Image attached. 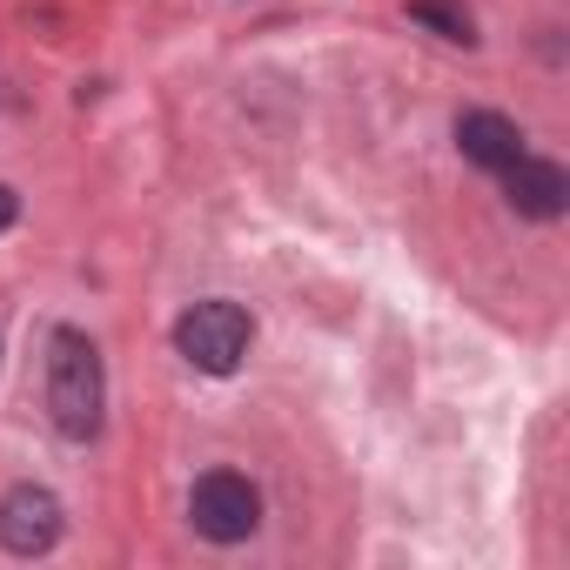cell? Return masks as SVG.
I'll return each instance as SVG.
<instances>
[{"mask_svg": "<svg viewBox=\"0 0 570 570\" xmlns=\"http://www.w3.org/2000/svg\"><path fill=\"white\" fill-rule=\"evenodd\" d=\"M101 410H108L101 350L81 330H55L48 336V416H55V430L68 443H88L101 430Z\"/></svg>", "mask_w": 570, "mask_h": 570, "instance_id": "6da1fadb", "label": "cell"}, {"mask_svg": "<svg viewBox=\"0 0 570 570\" xmlns=\"http://www.w3.org/2000/svg\"><path fill=\"white\" fill-rule=\"evenodd\" d=\"M255 343V323L242 303H195L181 323H175V350L202 370V376H235L242 356Z\"/></svg>", "mask_w": 570, "mask_h": 570, "instance_id": "7a4b0ae2", "label": "cell"}, {"mask_svg": "<svg viewBox=\"0 0 570 570\" xmlns=\"http://www.w3.org/2000/svg\"><path fill=\"white\" fill-rule=\"evenodd\" d=\"M188 523H195L208 543H242V537H255V523H262V490H255L248 476H235V470H208V476L188 490Z\"/></svg>", "mask_w": 570, "mask_h": 570, "instance_id": "3957f363", "label": "cell"}, {"mask_svg": "<svg viewBox=\"0 0 570 570\" xmlns=\"http://www.w3.org/2000/svg\"><path fill=\"white\" fill-rule=\"evenodd\" d=\"M61 543V497L41 483H14L0 497V550L8 557H48Z\"/></svg>", "mask_w": 570, "mask_h": 570, "instance_id": "277c9868", "label": "cell"}, {"mask_svg": "<svg viewBox=\"0 0 570 570\" xmlns=\"http://www.w3.org/2000/svg\"><path fill=\"white\" fill-rule=\"evenodd\" d=\"M503 188H510V208L530 215V222H557V215L570 208V175H563L557 161H530V155H517V161L503 168Z\"/></svg>", "mask_w": 570, "mask_h": 570, "instance_id": "5b68a950", "label": "cell"}, {"mask_svg": "<svg viewBox=\"0 0 570 570\" xmlns=\"http://www.w3.org/2000/svg\"><path fill=\"white\" fill-rule=\"evenodd\" d=\"M456 148L476 161V168H490V175H503L517 155H523V128L510 121V115H490V108H470V115H456Z\"/></svg>", "mask_w": 570, "mask_h": 570, "instance_id": "8992f818", "label": "cell"}, {"mask_svg": "<svg viewBox=\"0 0 570 570\" xmlns=\"http://www.w3.org/2000/svg\"><path fill=\"white\" fill-rule=\"evenodd\" d=\"M410 21H423V28H436L443 41H476V28H470V14L456 8V0H410Z\"/></svg>", "mask_w": 570, "mask_h": 570, "instance_id": "52a82bcc", "label": "cell"}, {"mask_svg": "<svg viewBox=\"0 0 570 570\" xmlns=\"http://www.w3.org/2000/svg\"><path fill=\"white\" fill-rule=\"evenodd\" d=\"M8 228H14V188L0 181V235H8Z\"/></svg>", "mask_w": 570, "mask_h": 570, "instance_id": "ba28073f", "label": "cell"}]
</instances>
